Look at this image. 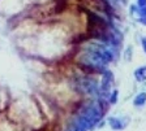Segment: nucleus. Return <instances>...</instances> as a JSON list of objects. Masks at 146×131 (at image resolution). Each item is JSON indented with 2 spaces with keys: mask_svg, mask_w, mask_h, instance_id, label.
Wrapping results in <instances>:
<instances>
[{
  "mask_svg": "<svg viewBox=\"0 0 146 131\" xmlns=\"http://www.w3.org/2000/svg\"><path fill=\"white\" fill-rule=\"evenodd\" d=\"M111 84H112V74H111V71L104 70L103 71V81H102V88H100V91L104 92V94H107V92L110 91Z\"/></svg>",
  "mask_w": 146,
  "mask_h": 131,
  "instance_id": "4",
  "label": "nucleus"
},
{
  "mask_svg": "<svg viewBox=\"0 0 146 131\" xmlns=\"http://www.w3.org/2000/svg\"><path fill=\"white\" fill-rule=\"evenodd\" d=\"M133 104L136 107H142V105H145L146 104V94L145 92H141V94L137 95L133 100Z\"/></svg>",
  "mask_w": 146,
  "mask_h": 131,
  "instance_id": "8",
  "label": "nucleus"
},
{
  "mask_svg": "<svg viewBox=\"0 0 146 131\" xmlns=\"http://www.w3.org/2000/svg\"><path fill=\"white\" fill-rule=\"evenodd\" d=\"M137 5H138V7L146 5V0H137Z\"/></svg>",
  "mask_w": 146,
  "mask_h": 131,
  "instance_id": "10",
  "label": "nucleus"
},
{
  "mask_svg": "<svg viewBox=\"0 0 146 131\" xmlns=\"http://www.w3.org/2000/svg\"><path fill=\"white\" fill-rule=\"evenodd\" d=\"M117 95H119L117 90H115V91L112 92V95H111V98H110V103H111V104H116V101H117Z\"/></svg>",
  "mask_w": 146,
  "mask_h": 131,
  "instance_id": "9",
  "label": "nucleus"
},
{
  "mask_svg": "<svg viewBox=\"0 0 146 131\" xmlns=\"http://www.w3.org/2000/svg\"><path fill=\"white\" fill-rule=\"evenodd\" d=\"M134 78L138 82H143L146 81V66H140L134 71Z\"/></svg>",
  "mask_w": 146,
  "mask_h": 131,
  "instance_id": "6",
  "label": "nucleus"
},
{
  "mask_svg": "<svg viewBox=\"0 0 146 131\" xmlns=\"http://www.w3.org/2000/svg\"><path fill=\"white\" fill-rule=\"evenodd\" d=\"M142 47H143V51L146 52V37L142 39Z\"/></svg>",
  "mask_w": 146,
  "mask_h": 131,
  "instance_id": "11",
  "label": "nucleus"
},
{
  "mask_svg": "<svg viewBox=\"0 0 146 131\" xmlns=\"http://www.w3.org/2000/svg\"><path fill=\"white\" fill-rule=\"evenodd\" d=\"M67 131H88L84 126H82V123L78 121V119H74V121L70 123L69 126H68V128H67Z\"/></svg>",
  "mask_w": 146,
  "mask_h": 131,
  "instance_id": "7",
  "label": "nucleus"
},
{
  "mask_svg": "<svg viewBox=\"0 0 146 131\" xmlns=\"http://www.w3.org/2000/svg\"><path fill=\"white\" fill-rule=\"evenodd\" d=\"M77 87L82 92L89 95H97L99 92L98 88V83L94 79H89V78H78L77 79Z\"/></svg>",
  "mask_w": 146,
  "mask_h": 131,
  "instance_id": "2",
  "label": "nucleus"
},
{
  "mask_svg": "<svg viewBox=\"0 0 146 131\" xmlns=\"http://www.w3.org/2000/svg\"><path fill=\"white\" fill-rule=\"evenodd\" d=\"M81 4L85 8L90 9L91 12H103L107 13L110 9V5L106 0H80Z\"/></svg>",
  "mask_w": 146,
  "mask_h": 131,
  "instance_id": "3",
  "label": "nucleus"
},
{
  "mask_svg": "<svg viewBox=\"0 0 146 131\" xmlns=\"http://www.w3.org/2000/svg\"><path fill=\"white\" fill-rule=\"evenodd\" d=\"M108 123H110V126H111V128H112V130L119 131V130H123V128H124V123L121 122V119L116 118V117H110V118H108Z\"/></svg>",
  "mask_w": 146,
  "mask_h": 131,
  "instance_id": "5",
  "label": "nucleus"
},
{
  "mask_svg": "<svg viewBox=\"0 0 146 131\" xmlns=\"http://www.w3.org/2000/svg\"><path fill=\"white\" fill-rule=\"evenodd\" d=\"M102 114H103V110H102V107H100L99 104L91 103L80 113V116L77 117V119L81 122L82 126L86 130H90L94 126H97V123L102 118Z\"/></svg>",
  "mask_w": 146,
  "mask_h": 131,
  "instance_id": "1",
  "label": "nucleus"
}]
</instances>
